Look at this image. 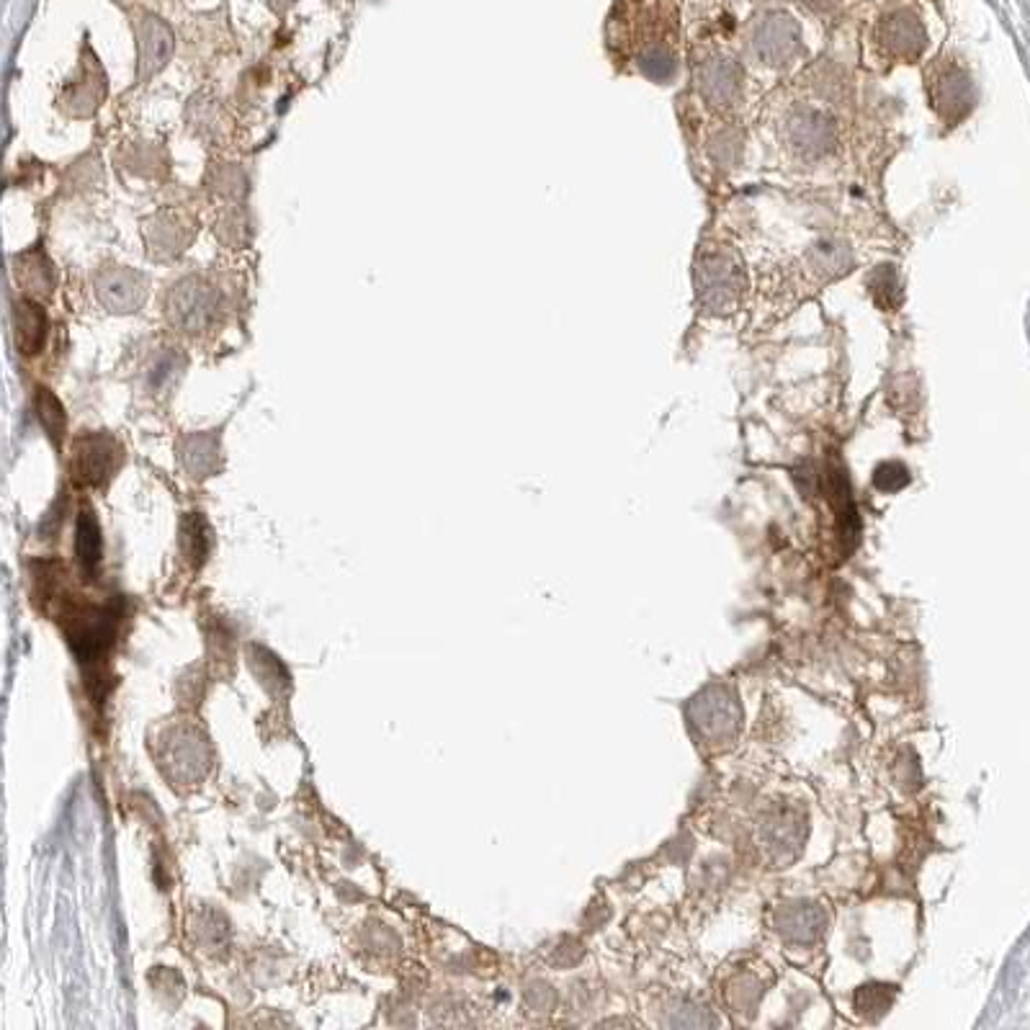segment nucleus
I'll use <instances>...</instances> for the list:
<instances>
[{"instance_id":"nucleus-1","label":"nucleus","mask_w":1030,"mask_h":1030,"mask_svg":"<svg viewBox=\"0 0 1030 1030\" xmlns=\"http://www.w3.org/2000/svg\"><path fill=\"white\" fill-rule=\"evenodd\" d=\"M610 47L652 80H670L675 73V17L668 0H621L610 21Z\"/></svg>"},{"instance_id":"nucleus-2","label":"nucleus","mask_w":1030,"mask_h":1030,"mask_svg":"<svg viewBox=\"0 0 1030 1030\" xmlns=\"http://www.w3.org/2000/svg\"><path fill=\"white\" fill-rule=\"evenodd\" d=\"M227 312L225 292L206 277H183L163 294V315L171 327L204 338L223 325Z\"/></svg>"},{"instance_id":"nucleus-3","label":"nucleus","mask_w":1030,"mask_h":1030,"mask_svg":"<svg viewBox=\"0 0 1030 1030\" xmlns=\"http://www.w3.org/2000/svg\"><path fill=\"white\" fill-rule=\"evenodd\" d=\"M698 294L701 302L714 312H729L739 302L745 289V273L737 258L724 250L708 253L698 263Z\"/></svg>"},{"instance_id":"nucleus-4","label":"nucleus","mask_w":1030,"mask_h":1030,"mask_svg":"<svg viewBox=\"0 0 1030 1030\" xmlns=\"http://www.w3.org/2000/svg\"><path fill=\"white\" fill-rule=\"evenodd\" d=\"M150 292V279L134 269L106 265L96 273V296L113 315H132L144 304Z\"/></svg>"},{"instance_id":"nucleus-5","label":"nucleus","mask_w":1030,"mask_h":1030,"mask_svg":"<svg viewBox=\"0 0 1030 1030\" xmlns=\"http://www.w3.org/2000/svg\"><path fill=\"white\" fill-rule=\"evenodd\" d=\"M121 448L109 433H88L75 441L73 475L80 485L101 487L119 469Z\"/></svg>"},{"instance_id":"nucleus-6","label":"nucleus","mask_w":1030,"mask_h":1030,"mask_svg":"<svg viewBox=\"0 0 1030 1030\" xmlns=\"http://www.w3.org/2000/svg\"><path fill=\"white\" fill-rule=\"evenodd\" d=\"M972 86H968L966 75L958 71L956 65L937 63L928 71V96L930 106L941 119L958 121L966 117L972 109Z\"/></svg>"},{"instance_id":"nucleus-7","label":"nucleus","mask_w":1030,"mask_h":1030,"mask_svg":"<svg viewBox=\"0 0 1030 1030\" xmlns=\"http://www.w3.org/2000/svg\"><path fill=\"white\" fill-rule=\"evenodd\" d=\"M142 232H144V246H148V253L150 258H155L158 263L178 258L183 250L191 246V240H194V235H196L194 227L183 223V217L171 215V212L150 217V223L142 227Z\"/></svg>"},{"instance_id":"nucleus-8","label":"nucleus","mask_w":1030,"mask_h":1030,"mask_svg":"<svg viewBox=\"0 0 1030 1030\" xmlns=\"http://www.w3.org/2000/svg\"><path fill=\"white\" fill-rule=\"evenodd\" d=\"M59 96H63L59 109L71 113L73 119H88L106 98V73L101 65L90 57L88 65H83V73L73 83H67V88H63Z\"/></svg>"},{"instance_id":"nucleus-9","label":"nucleus","mask_w":1030,"mask_h":1030,"mask_svg":"<svg viewBox=\"0 0 1030 1030\" xmlns=\"http://www.w3.org/2000/svg\"><path fill=\"white\" fill-rule=\"evenodd\" d=\"M789 142L804 155H822L833 142V121L824 119V113L801 109L793 113L789 124Z\"/></svg>"},{"instance_id":"nucleus-10","label":"nucleus","mask_w":1030,"mask_h":1030,"mask_svg":"<svg viewBox=\"0 0 1030 1030\" xmlns=\"http://www.w3.org/2000/svg\"><path fill=\"white\" fill-rule=\"evenodd\" d=\"M47 312L32 300L13 302V333H17V346L24 356H36L47 340Z\"/></svg>"},{"instance_id":"nucleus-11","label":"nucleus","mask_w":1030,"mask_h":1030,"mask_svg":"<svg viewBox=\"0 0 1030 1030\" xmlns=\"http://www.w3.org/2000/svg\"><path fill=\"white\" fill-rule=\"evenodd\" d=\"M188 358L178 348H158L144 364V389L148 392H167L178 387V381L186 373Z\"/></svg>"},{"instance_id":"nucleus-12","label":"nucleus","mask_w":1030,"mask_h":1030,"mask_svg":"<svg viewBox=\"0 0 1030 1030\" xmlns=\"http://www.w3.org/2000/svg\"><path fill=\"white\" fill-rule=\"evenodd\" d=\"M183 469L194 477H206L219 464V438L217 433H191L178 444Z\"/></svg>"},{"instance_id":"nucleus-13","label":"nucleus","mask_w":1030,"mask_h":1030,"mask_svg":"<svg viewBox=\"0 0 1030 1030\" xmlns=\"http://www.w3.org/2000/svg\"><path fill=\"white\" fill-rule=\"evenodd\" d=\"M17 279L26 292H32L36 296H47L52 292V286H55V277H52V265L42 248H32L29 253L19 256Z\"/></svg>"},{"instance_id":"nucleus-14","label":"nucleus","mask_w":1030,"mask_h":1030,"mask_svg":"<svg viewBox=\"0 0 1030 1030\" xmlns=\"http://www.w3.org/2000/svg\"><path fill=\"white\" fill-rule=\"evenodd\" d=\"M142 47H140V78H152L160 67H165L167 59H171V50H173V40L167 34V29L160 24H152L142 32Z\"/></svg>"},{"instance_id":"nucleus-15","label":"nucleus","mask_w":1030,"mask_h":1030,"mask_svg":"<svg viewBox=\"0 0 1030 1030\" xmlns=\"http://www.w3.org/2000/svg\"><path fill=\"white\" fill-rule=\"evenodd\" d=\"M737 86V73L719 65L712 67L708 75H704V88H701V94H704V98H708V104L716 106V109H729L731 104L739 101Z\"/></svg>"},{"instance_id":"nucleus-16","label":"nucleus","mask_w":1030,"mask_h":1030,"mask_svg":"<svg viewBox=\"0 0 1030 1030\" xmlns=\"http://www.w3.org/2000/svg\"><path fill=\"white\" fill-rule=\"evenodd\" d=\"M78 560L90 572L101 560V531H98V521L90 510H80L78 518Z\"/></svg>"},{"instance_id":"nucleus-17","label":"nucleus","mask_w":1030,"mask_h":1030,"mask_svg":"<svg viewBox=\"0 0 1030 1030\" xmlns=\"http://www.w3.org/2000/svg\"><path fill=\"white\" fill-rule=\"evenodd\" d=\"M36 412H40V421L44 431H47V436L55 441V444H59L65 436L67 418L63 404H59V400L50 389H36Z\"/></svg>"},{"instance_id":"nucleus-18","label":"nucleus","mask_w":1030,"mask_h":1030,"mask_svg":"<svg viewBox=\"0 0 1030 1030\" xmlns=\"http://www.w3.org/2000/svg\"><path fill=\"white\" fill-rule=\"evenodd\" d=\"M217 235L225 246H246L248 240V215L242 209H230L227 215L217 223Z\"/></svg>"},{"instance_id":"nucleus-19","label":"nucleus","mask_w":1030,"mask_h":1030,"mask_svg":"<svg viewBox=\"0 0 1030 1030\" xmlns=\"http://www.w3.org/2000/svg\"><path fill=\"white\" fill-rule=\"evenodd\" d=\"M209 183H212V188L217 191V194H227L230 198H242V196H246V188H248L246 173H242L240 167H235V165L217 167V171L212 173Z\"/></svg>"}]
</instances>
